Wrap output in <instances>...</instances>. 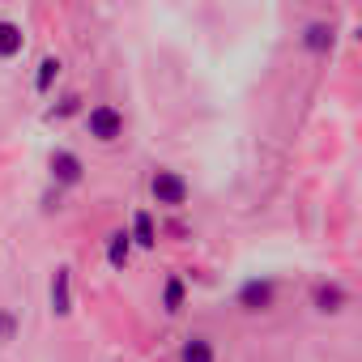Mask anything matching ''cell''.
<instances>
[{
    "label": "cell",
    "mask_w": 362,
    "mask_h": 362,
    "mask_svg": "<svg viewBox=\"0 0 362 362\" xmlns=\"http://www.w3.org/2000/svg\"><path fill=\"white\" fill-rule=\"evenodd\" d=\"M358 39H362V30H358Z\"/></svg>",
    "instance_id": "cell-16"
},
{
    "label": "cell",
    "mask_w": 362,
    "mask_h": 362,
    "mask_svg": "<svg viewBox=\"0 0 362 362\" xmlns=\"http://www.w3.org/2000/svg\"><path fill=\"white\" fill-rule=\"evenodd\" d=\"M303 47L315 52V56L328 52V47H332V22H311V26L303 30Z\"/></svg>",
    "instance_id": "cell-11"
},
{
    "label": "cell",
    "mask_w": 362,
    "mask_h": 362,
    "mask_svg": "<svg viewBox=\"0 0 362 362\" xmlns=\"http://www.w3.org/2000/svg\"><path fill=\"white\" fill-rule=\"evenodd\" d=\"M273 298H277V286L269 277H252V281L239 286V307L243 311H264V307H273Z\"/></svg>",
    "instance_id": "cell-3"
},
{
    "label": "cell",
    "mask_w": 362,
    "mask_h": 362,
    "mask_svg": "<svg viewBox=\"0 0 362 362\" xmlns=\"http://www.w3.org/2000/svg\"><path fill=\"white\" fill-rule=\"evenodd\" d=\"M184 294H188V290H184V277H175V273H170V277L162 281V311L175 315L179 307H184Z\"/></svg>",
    "instance_id": "cell-12"
},
{
    "label": "cell",
    "mask_w": 362,
    "mask_h": 362,
    "mask_svg": "<svg viewBox=\"0 0 362 362\" xmlns=\"http://www.w3.org/2000/svg\"><path fill=\"white\" fill-rule=\"evenodd\" d=\"M22 47H26V35H22V26L0 18V60H13V56H22Z\"/></svg>",
    "instance_id": "cell-8"
},
{
    "label": "cell",
    "mask_w": 362,
    "mask_h": 362,
    "mask_svg": "<svg viewBox=\"0 0 362 362\" xmlns=\"http://www.w3.org/2000/svg\"><path fill=\"white\" fill-rule=\"evenodd\" d=\"M149 192H153V201L162 205V209H184L188 205V179L179 175V170H153V179H149Z\"/></svg>",
    "instance_id": "cell-1"
},
{
    "label": "cell",
    "mask_w": 362,
    "mask_h": 362,
    "mask_svg": "<svg viewBox=\"0 0 362 362\" xmlns=\"http://www.w3.org/2000/svg\"><path fill=\"white\" fill-rule=\"evenodd\" d=\"M179 362H218V349L209 337H188L184 349H179Z\"/></svg>",
    "instance_id": "cell-10"
},
{
    "label": "cell",
    "mask_w": 362,
    "mask_h": 362,
    "mask_svg": "<svg viewBox=\"0 0 362 362\" xmlns=\"http://www.w3.org/2000/svg\"><path fill=\"white\" fill-rule=\"evenodd\" d=\"M311 303H315V311H324V315H337V311L345 307V290H341L337 281H320V286L311 290Z\"/></svg>",
    "instance_id": "cell-6"
},
{
    "label": "cell",
    "mask_w": 362,
    "mask_h": 362,
    "mask_svg": "<svg viewBox=\"0 0 362 362\" xmlns=\"http://www.w3.org/2000/svg\"><path fill=\"white\" fill-rule=\"evenodd\" d=\"M81 175H86V166H81V158L73 149H52V179H56V184L77 188Z\"/></svg>",
    "instance_id": "cell-4"
},
{
    "label": "cell",
    "mask_w": 362,
    "mask_h": 362,
    "mask_svg": "<svg viewBox=\"0 0 362 362\" xmlns=\"http://www.w3.org/2000/svg\"><path fill=\"white\" fill-rule=\"evenodd\" d=\"M77 107H81V98H77V94H64V98H60V107H52V111H47V115H52V119H56V115H60V119H64V115H73V111H77Z\"/></svg>",
    "instance_id": "cell-15"
},
{
    "label": "cell",
    "mask_w": 362,
    "mask_h": 362,
    "mask_svg": "<svg viewBox=\"0 0 362 362\" xmlns=\"http://www.w3.org/2000/svg\"><path fill=\"white\" fill-rule=\"evenodd\" d=\"M18 337V315L0 307V341H13Z\"/></svg>",
    "instance_id": "cell-14"
},
{
    "label": "cell",
    "mask_w": 362,
    "mask_h": 362,
    "mask_svg": "<svg viewBox=\"0 0 362 362\" xmlns=\"http://www.w3.org/2000/svg\"><path fill=\"white\" fill-rule=\"evenodd\" d=\"M73 311V277L69 269H56L52 277V315H69Z\"/></svg>",
    "instance_id": "cell-5"
},
{
    "label": "cell",
    "mask_w": 362,
    "mask_h": 362,
    "mask_svg": "<svg viewBox=\"0 0 362 362\" xmlns=\"http://www.w3.org/2000/svg\"><path fill=\"white\" fill-rule=\"evenodd\" d=\"M128 235H132V243H136V247H145V252H149V247H158V226H153V218H149L145 209H136V214H132V230H128Z\"/></svg>",
    "instance_id": "cell-9"
},
{
    "label": "cell",
    "mask_w": 362,
    "mask_h": 362,
    "mask_svg": "<svg viewBox=\"0 0 362 362\" xmlns=\"http://www.w3.org/2000/svg\"><path fill=\"white\" fill-rule=\"evenodd\" d=\"M86 128H90V136H94V141L111 145V141H119V136H124V111H119V107H111V103H94V107L86 111Z\"/></svg>",
    "instance_id": "cell-2"
},
{
    "label": "cell",
    "mask_w": 362,
    "mask_h": 362,
    "mask_svg": "<svg viewBox=\"0 0 362 362\" xmlns=\"http://www.w3.org/2000/svg\"><path fill=\"white\" fill-rule=\"evenodd\" d=\"M60 69H64V64H60V56H43V60H39V73H35V90H39V94H47V90L56 86Z\"/></svg>",
    "instance_id": "cell-13"
},
{
    "label": "cell",
    "mask_w": 362,
    "mask_h": 362,
    "mask_svg": "<svg viewBox=\"0 0 362 362\" xmlns=\"http://www.w3.org/2000/svg\"><path fill=\"white\" fill-rule=\"evenodd\" d=\"M132 247H136V243H132L128 230H111V235H107V264H111V269H128Z\"/></svg>",
    "instance_id": "cell-7"
}]
</instances>
